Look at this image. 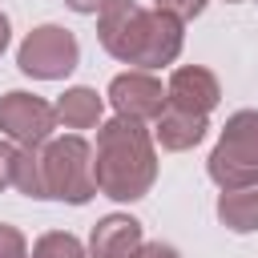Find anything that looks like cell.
<instances>
[{
  "label": "cell",
  "instance_id": "cell-8",
  "mask_svg": "<svg viewBox=\"0 0 258 258\" xmlns=\"http://www.w3.org/2000/svg\"><path fill=\"white\" fill-rule=\"evenodd\" d=\"M165 101H169V109L210 117L218 109V101H222V85L206 64H181L165 81Z\"/></svg>",
  "mask_w": 258,
  "mask_h": 258
},
{
  "label": "cell",
  "instance_id": "cell-20",
  "mask_svg": "<svg viewBox=\"0 0 258 258\" xmlns=\"http://www.w3.org/2000/svg\"><path fill=\"white\" fill-rule=\"evenodd\" d=\"M8 40H12V24H8V16L0 12V56H4V48H8Z\"/></svg>",
  "mask_w": 258,
  "mask_h": 258
},
{
  "label": "cell",
  "instance_id": "cell-1",
  "mask_svg": "<svg viewBox=\"0 0 258 258\" xmlns=\"http://www.w3.org/2000/svg\"><path fill=\"white\" fill-rule=\"evenodd\" d=\"M97 40L113 60L133 64L141 73H153V69H165L181 56L185 24L157 12V8H141L133 0H113L97 16Z\"/></svg>",
  "mask_w": 258,
  "mask_h": 258
},
{
  "label": "cell",
  "instance_id": "cell-14",
  "mask_svg": "<svg viewBox=\"0 0 258 258\" xmlns=\"http://www.w3.org/2000/svg\"><path fill=\"white\" fill-rule=\"evenodd\" d=\"M32 258H89L85 242L69 230H48L32 242Z\"/></svg>",
  "mask_w": 258,
  "mask_h": 258
},
{
  "label": "cell",
  "instance_id": "cell-16",
  "mask_svg": "<svg viewBox=\"0 0 258 258\" xmlns=\"http://www.w3.org/2000/svg\"><path fill=\"white\" fill-rule=\"evenodd\" d=\"M0 258H32L28 238L16 226H8V222H0Z\"/></svg>",
  "mask_w": 258,
  "mask_h": 258
},
{
  "label": "cell",
  "instance_id": "cell-5",
  "mask_svg": "<svg viewBox=\"0 0 258 258\" xmlns=\"http://www.w3.org/2000/svg\"><path fill=\"white\" fill-rule=\"evenodd\" d=\"M77 64H81V44L60 24H36L16 48V69L32 81H64Z\"/></svg>",
  "mask_w": 258,
  "mask_h": 258
},
{
  "label": "cell",
  "instance_id": "cell-21",
  "mask_svg": "<svg viewBox=\"0 0 258 258\" xmlns=\"http://www.w3.org/2000/svg\"><path fill=\"white\" fill-rule=\"evenodd\" d=\"M226 4H242V0H226Z\"/></svg>",
  "mask_w": 258,
  "mask_h": 258
},
{
  "label": "cell",
  "instance_id": "cell-11",
  "mask_svg": "<svg viewBox=\"0 0 258 258\" xmlns=\"http://www.w3.org/2000/svg\"><path fill=\"white\" fill-rule=\"evenodd\" d=\"M56 125L60 129H101L105 117V97L89 85H73L56 97Z\"/></svg>",
  "mask_w": 258,
  "mask_h": 258
},
{
  "label": "cell",
  "instance_id": "cell-2",
  "mask_svg": "<svg viewBox=\"0 0 258 258\" xmlns=\"http://www.w3.org/2000/svg\"><path fill=\"white\" fill-rule=\"evenodd\" d=\"M93 181L101 198L113 202H137L153 189L157 181V141L153 129L125 121V117H109L97 129V145H93Z\"/></svg>",
  "mask_w": 258,
  "mask_h": 258
},
{
  "label": "cell",
  "instance_id": "cell-6",
  "mask_svg": "<svg viewBox=\"0 0 258 258\" xmlns=\"http://www.w3.org/2000/svg\"><path fill=\"white\" fill-rule=\"evenodd\" d=\"M52 129H56V109L36 97V93H24V89H12L0 97V133L20 145V149H40L52 141Z\"/></svg>",
  "mask_w": 258,
  "mask_h": 258
},
{
  "label": "cell",
  "instance_id": "cell-19",
  "mask_svg": "<svg viewBox=\"0 0 258 258\" xmlns=\"http://www.w3.org/2000/svg\"><path fill=\"white\" fill-rule=\"evenodd\" d=\"M137 258H181V254H177V246H169V242H145V246L137 250Z\"/></svg>",
  "mask_w": 258,
  "mask_h": 258
},
{
  "label": "cell",
  "instance_id": "cell-9",
  "mask_svg": "<svg viewBox=\"0 0 258 258\" xmlns=\"http://www.w3.org/2000/svg\"><path fill=\"white\" fill-rule=\"evenodd\" d=\"M145 246V230L133 214H105L89 230V258H137Z\"/></svg>",
  "mask_w": 258,
  "mask_h": 258
},
{
  "label": "cell",
  "instance_id": "cell-10",
  "mask_svg": "<svg viewBox=\"0 0 258 258\" xmlns=\"http://www.w3.org/2000/svg\"><path fill=\"white\" fill-rule=\"evenodd\" d=\"M210 133V117H198V113H181V109H169L153 121V141L169 153H185L194 145H202Z\"/></svg>",
  "mask_w": 258,
  "mask_h": 258
},
{
  "label": "cell",
  "instance_id": "cell-7",
  "mask_svg": "<svg viewBox=\"0 0 258 258\" xmlns=\"http://www.w3.org/2000/svg\"><path fill=\"white\" fill-rule=\"evenodd\" d=\"M109 105H113V117H125V121H137V125H149L165 113V85L153 77V73H141V69H129V73H117L105 89Z\"/></svg>",
  "mask_w": 258,
  "mask_h": 258
},
{
  "label": "cell",
  "instance_id": "cell-17",
  "mask_svg": "<svg viewBox=\"0 0 258 258\" xmlns=\"http://www.w3.org/2000/svg\"><path fill=\"white\" fill-rule=\"evenodd\" d=\"M12 165H16V145L8 137H0V189L12 185Z\"/></svg>",
  "mask_w": 258,
  "mask_h": 258
},
{
  "label": "cell",
  "instance_id": "cell-12",
  "mask_svg": "<svg viewBox=\"0 0 258 258\" xmlns=\"http://www.w3.org/2000/svg\"><path fill=\"white\" fill-rule=\"evenodd\" d=\"M214 210H218V222H222L230 234H254V230H258V185L222 189Z\"/></svg>",
  "mask_w": 258,
  "mask_h": 258
},
{
  "label": "cell",
  "instance_id": "cell-18",
  "mask_svg": "<svg viewBox=\"0 0 258 258\" xmlns=\"http://www.w3.org/2000/svg\"><path fill=\"white\" fill-rule=\"evenodd\" d=\"M109 4H113V0H64V8H73V12H81V16H101Z\"/></svg>",
  "mask_w": 258,
  "mask_h": 258
},
{
  "label": "cell",
  "instance_id": "cell-13",
  "mask_svg": "<svg viewBox=\"0 0 258 258\" xmlns=\"http://www.w3.org/2000/svg\"><path fill=\"white\" fill-rule=\"evenodd\" d=\"M12 189H16V194H24V198L44 202V169H40V149H20V145H16Z\"/></svg>",
  "mask_w": 258,
  "mask_h": 258
},
{
  "label": "cell",
  "instance_id": "cell-3",
  "mask_svg": "<svg viewBox=\"0 0 258 258\" xmlns=\"http://www.w3.org/2000/svg\"><path fill=\"white\" fill-rule=\"evenodd\" d=\"M206 173L218 189L258 185V109H238L226 117L218 145L206 157Z\"/></svg>",
  "mask_w": 258,
  "mask_h": 258
},
{
  "label": "cell",
  "instance_id": "cell-4",
  "mask_svg": "<svg viewBox=\"0 0 258 258\" xmlns=\"http://www.w3.org/2000/svg\"><path fill=\"white\" fill-rule=\"evenodd\" d=\"M40 169H44V198L69 202V206L93 202V194H97L93 145L81 133H64V137H52L48 145H40Z\"/></svg>",
  "mask_w": 258,
  "mask_h": 258
},
{
  "label": "cell",
  "instance_id": "cell-15",
  "mask_svg": "<svg viewBox=\"0 0 258 258\" xmlns=\"http://www.w3.org/2000/svg\"><path fill=\"white\" fill-rule=\"evenodd\" d=\"M206 4L210 0H153V8L157 12H165V16H173V20H194V16H202L206 12Z\"/></svg>",
  "mask_w": 258,
  "mask_h": 258
}]
</instances>
